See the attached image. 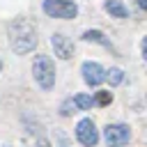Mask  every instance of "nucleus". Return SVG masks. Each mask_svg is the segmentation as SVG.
Instances as JSON below:
<instances>
[{"instance_id":"nucleus-1","label":"nucleus","mask_w":147,"mask_h":147,"mask_svg":"<svg viewBox=\"0 0 147 147\" xmlns=\"http://www.w3.org/2000/svg\"><path fill=\"white\" fill-rule=\"evenodd\" d=\"M7 34H9V46L16 55H25L37 46V28L28 18H14L9 23Z\"/></svg>"},{"instance_id":"nucleus-2","label":"nucleus","mask_w":147,"mask_h":147,"mask_svg":"<svg viewBox=\"0 0 147 147\" xmlns=\"http://www.w3.org/2000/svg\"><path fill=\"white\" fill-rule=\"evenodd\" d=\"M32 74L41 90H51L55 85V64L48 55H37V60L32 64Z\"/></svg>"},{"instance_id":"nucleus-3","label":"nucleus","mask_w":147,"mask_h":147,"mask_svg":"<svg viewBox=\"0 0 147 147\" xmlns=\"http://www.w3.org/2000/svg\"><path fill=\"white\" fill-rule=\"evenodd\" d=\"M44 14H48L51 18H76L78 14V5L71 0H44Z\"/></svg>"},{"instance_id":"nucleus-4","label":"nucleus","mask_w":147,"mask_h":147,"mask_svg":"<svg viewBox=\"0 0 147 147\" xmlns=\"http://www.w3.org/2000/svg\"><path fill=\"white\" fill-rule=\"evenodd\" d=\"M76 138H78V142L85 145V147H94V145L99 142V131H96V126H94V122H92L90 117H85V119L78 122V126H76Z\"/></svg>"},{"instance_id":"nucleus-5","label":"nucleus","mask_w":147,"mask_h":147,"mask_svg":"<svg viewBox=\"0 0 147 147\" xmlns=\"http://www.w3.org/2000/svg\"><path fill=\"white\" fill-rule=\"evenodd\" d=\"M103 138L110 147H122L124 142H129L131 138V129L126 124H108L103 129Z\"/></svg>"},{"instance_id":"nucleus-6","label":"nucleus","mask_w":147,"mask_h":147,"mask_svg":"<svg viewBox=\"0 0 147 147\" xmlns=\"http://www.w3.org/2000/svg\"><path fill=\"white\" fill-rule=\"evenodd\" d=\"M80 71H83L85 83L92 85V87H96V85H101V83L106 80V71H103V67H101L99 62H83Z\"/></svg>"},{"instance_id":"nucleus-7","label":"nucleus","mask_w":147,"mask_h":147,"mask_svg":"<svg viewBox=\"0 0 147 147\" xmlns=\"http://www.w3.org/2000/svg\"><path fill=\"white\" fill-rule=\"evenodd\" d=\"M51 46H53V51H55V55H57L60 60L74 57V41H71L69 37L60 34V32H55V34L51 37Z\"/></svg>"},{"instance_id":"nucleus-8","label":"nucleus","mask_w":147,"mask_h":147,"mask_svg":"<svg viewBox=\"0 0 147 147\" xmlns=\"http://www.w3.org/2000/svg\"><path fill=\"white\" fill-rule=\"evenodd\" d=\"M103 9H106L110 16H115V18H129V9L124 7L122 0H106V2H103Z\"/></svg>"},{"instance_id":"nucleus-9","label":"nucleus","mask_w":147,"mask_h":147,"mask_svg":"<svg viewBox=\"0 0 147 147\" xmlns=\"http://www.w3.org/2000/svg\"><path fill=\"white\" fill-rule=\"evenodd\" d=\"M83 39H85V41H94V44H101V46H106V48H113V46H110V41L106 39V34H103L101 30H87V32L83 34Z\"/></svg>"},{"instance_id":"nucleus-10","label":"nucleus","mask_w":147,"mask_h":147,"mask_svg":"<svg viewBox=\"0 0 147 147\" xmlns=\"http://www.w3.org/2000/svg\"><path fill=\"white\" fill-rule=\"evenodd\" d=\"M106 80L115 87V85H119V83L124 80V71H122L119 67H113V69H108V71H106Z\"/></svg>"},{"instance_id":"nucleus-11","label":"nucleus","mask_w":147,"mask_h":147,"mask_svg":"<svg viewBox=\"0 0 147 147\" xmlns=\"http://www.w3.org/2000/svg\"><path fill=\"white\" fill-rule=\"evenodd\" d=\"M71 101H74V106L78 110H90L92 108V96H87V94H76Z\"/></svg>"},{"instance_id":"nucleus-12","label":"nucleus","mask_w":147,"mask_h":147,"mask_svg":"<svg viewBox=\"0 0 147 147\" xmlns=\"http://www.w3.org/2000/svg\"><path fill=\"white\" fill-rule=\"evenodd\" d=\"M110 101H113V94H110L108 90L96 92V94H94V99H92V103H96V106H108Z\"/></svg>"},{"instance_id":"nucleus-13","label":"nucleus","mask_w":147,"mask_h":147,"mask_svg":"<svg viewBox=\"0 0 147 147\" xmlns=\"http://www.w3.org/2000/svg\"><path fill=\"white\" fill-rule=\"evenodd\" d=\"M138 7L140 9H147V0H138Z\"/></svg>"},{"instance_id":"nucleus-14","label":"nucleus","mask_w":147,"mask_h":147,"mask_svg":"<svg viewBox=\"0 0 147 147\" xmlns=\"http://www.w3.org/2000/svg\"><path fill=\"white\" fill-rule=\"evenodd\" d=\"M37 147H51V145H48L46 140H39V142H37Z\"/></svg>"},{"instance_id":"nucleus-15","label":"nucleus","mask_w":147,"mask_h":147,"mask_svg":"<svg viewBox=\"0 0 147 147\" xmlns=\"http://www.w3.org/2000/svg\"><path fill=\"white\" fill-rule=\"evenodd\" d=\"M0 69H2V62H0Z\"/></svg>"}]
</instances>
